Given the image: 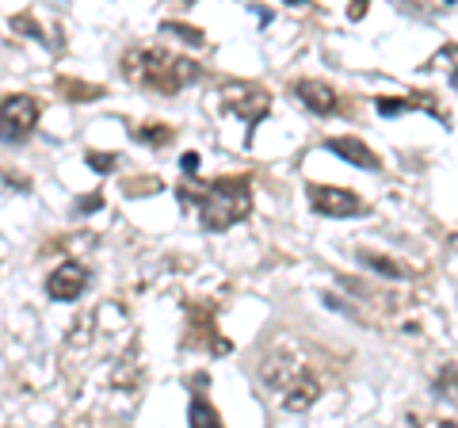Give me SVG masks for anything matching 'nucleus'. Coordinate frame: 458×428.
Instances as JSON below:
<instances>
[{
  "instance_id": "nucleus-1",
  "label": "nucleus",
  "mask_w": 458,
  "mask_h": 428,
  "mask_svg": "<svg viewBox=\"0 0 458 428\" xmlns=\"http://www.w3.org/2000/svg\"><path fill=\"white\" fill-rule=\"evenodd\" d=\"M180 199L191 203L199 214V226L210 234L241 226L252 214V180L249 176H218L207 184H183Z\"/></svg>"
},
{
  "instance_id": "nucleus-2",
  "label": "nucleus",
  "mask_w": 458,
  "mask_h": 428,
  "mask_svg": "<svg viewBox=\"0 0 458 428\" xmlns=\"http://www.w3.org/2000/svg\"><path fill=\"white\" fill-rule=\"evenodd\" d=\"M123 77L131 84H138V89L176 96L180 89H188L191 81L203 77V65L188 62V58H176V54L157 50V47H138V50H126Z\"/></svg>"
},
{
  "instance_id": "nucleus-3",
  "label": "nucleus",
  "mask_w": 458,
  "mask_h": 428,
  "mask_svg": "<svg viewBox=\"0 0 458 428\" xmlns=\"http://www.w3.org/2000/svg\"><path fill=\"white\" fill-rule=\"evenodd\" d=\"M38 131V99L16 92L0 99V141L4 146H23Z\"/></svg>"
},
{
  "instance_id": "nucleus-4",
  "label": "nucleus",
  "mask_w": 458,
  "mask_h": 428,
  "mask_svg": "<svg viewBox=\"0 0 458 428\" xmlns=\"http://www.w3.org/2000/svg\"><path fill=\"white\" fill-rule=\"evenodd\" d=\"M222 96H225V107L233 111L237 119H245L249 126L260 123L267 111H271V92L264 84H252V81H225L222 84Z\"/></svg>"
},
{
  "instance_id": "nucleus-5",
  "label": "nucleus",
  "mask_w": 458,
  "mask_h": 428,
  "mask_svg": "<svg viewBox=\"0 0 458 428\" xmlns=\"http://www.w3.org/2000/svg\"><path fill=\"white\" fill-rule=\"evenodd\" d=\"M306 371H310V367L291 352V345H279V348H271L264 360H260V382H264L267 390L279 394L283 387H291L294 379H302Z\"/></svg>"
},
{
  "instance_id": "nucleus-6",
  "label": "nucleus",
  "mask_w": 458,
  "mask_h": 428,
  "mask_svg": "<svg viewBox=\"0 0 458 428\" xmlns=\"http://www.w3.org/2000/svg\"><path fill=\"white\" fill-rule=\"evenodd\" d=\"M310 203L325 218H355V214H367L363 199L355 192L344 188H328V184H310Z\"/></svg>"
},
{
  "instance_id": "nucleus-7",
  "label": "nucleus",
  "mask_w": 458,
  "mask_h": 428,
  "mask_svg": "<svg viewBox=\"0 0 458 428\" xmlns=\"http://www.w3.org/2000/svg\"><path fill=\"white\" fill-rule=\"evenodd\" d=\"M84 287H89V268L77 264V261L62 264L47 279V295L54 298V303H77V298L84 295Z\"/></svg>"
},
{
  "instance_id": "nucleus-8",
  "label": "nucleus",
  "mask_w": 458,
  "mask_h": 428,
  "mask_svg": "<svg viewBox=\"0 0 458 428\" xmlns=\"http://www.w3.org/2000/svg\"><path fill=\"white\" fill-rule=\"evenodd\" d=\"M325 150L333 153V157H340V161L355 165V168H367V173H375V168H382L378 153L370 150L367 141H360V138H328V141H325Z\"/></svg>"
},
{
  "instance_id": "nucleus-9",
  "label": "nucleus",
  "mask_w": 458,
  "mask_h": 428,
  "mask_svg": "<svg viewBox=\"0 0 458 428\" xmlns=\"http://www.w3.org/2000/svg\"><path fill=\"white\" fill-rule=\"evenodd\" d=\"M294 96L313 111V116H333L340 107V96L328 81H298L294 84Z\"/></svg>"
},
{
  "instance_id": "nucleus-10",
  "label": "nucleus",
  "mask_w": 458,
  "mask_h": 428,
  "mask_svg": "<svg viewBox=\"0 0 458 428\" xmlns=\"http://www.w3.org/2000/svg\"><path fill=\"white\" fill-rule=\"evenodd\" d=\"M318 398H321V382L306 371L302 379H294L291 387L279 390V406H283L286 413H306V409H313V402H318Z\"/></svg>"
},
{
  "instance_id": "nucleus-11",
  "label": "nucleus",
  "mask_w": 458,
  "mask_h": 428,
  "mask_svg": "<svg viewBox=\"0 0 458 428\" xmlns=\"http://www.w3.org/2000/svg\"><path fill=\"white\" fill-rule=\"evenodd\" d=\"M360 261L370 268V272H378V276H386V279H409V276H412V268H409V264H401V261H394V256L360 253Z\"/></svg>"
},
{
  "instance_id": "nucleus-12",
  "label": "nucleus",
  "mask_w": 458,
  "mask_h": 428,
  "mask_svg": "<svg viewBox=\"0 0 458 428\" xmlns=\"http://www.w3.org/2000/svg\"><path fill=\"white\" fill-rule=\"evenodd\" d=\"M188 421L195 428H218L222 424V413L207 402V394H195L191 398V409H188Z\"/></svg>"
},
{
  "instance_id": "nucleus-13",
  "label": "nucleus",
  "mask_w": 458,
  "mask_h": 428,
  "mask_svg": "<svg viewBox=\"0 0 458 428\" xmlns=\"http://www.w3.org/2000/svg\"><path fill=\"white\" fill-rule=\"evenodd\" d=\"M57 89H62V96H65V99H77V104L104 96V89H99V84H84V81H69V77L57 81Z\"/></svg>"
},
{
  "instance_id": "nucleus-14",
  "label": "nucleus",
  "mask_w": 458,
  "mask_h": 428,
  "mask_svg": "<svg viewBox=\"0 0 458 428\" xmlns=\"http://www.w3.org/2000/svg\"><path fill=\"white\" fill-rule=\"evenodd\" d=\"M165 31L176 35V39H183V42H191V47H203V31H199V27H191V23H165Z\"/></svg>"
},
{
  "instance_id": "nucleus-15",
  "label": "nucleus",
  "mask_w": 458,
  "mask_h": 428,
  "mask_svg": "<svg viewBox=\"0 0 458 428\" xmlns=\"http://www.w3.org/2000/svg\"><path fill=\"white\" fill-rule=\"evenodd\" d=\"M436 387H439L443 394H447L451 402H458V367H454V364H447V367H443V375L436 379Z\"/></svg>"
},
{
  "instance_id": "nucleus-16",
  "label": "nucleus",
  "mask_w": 458,
  "mask_h": 428,
  "mask_svg": "<svg viewBox=\"0 0 458 428\" xmlns=\"http://www.w3.org/2000/svg\"><path fill=\"white\" fill-rule=\"evenodd\" d=\"M375 107H378V116L394 119V116H401V111H409V99H397V96H378V99H375Z\"/></svg>"
},
{
  "instance_id": "nucleus-17",
  "label": "nucleus",
  "mask_w": 458,
  "mask_h": 428,
  "mask_svg": "<svg viewBox=\"0 0 458 428\" xmlns=\"http://www.w3.org/2000/svg\"><path fill=\"white\" fill-rule=\"evenodd\" d=\"M141 141H153V146H165V141L172 138V131H168V126H138V131H134Z\"/></svg>"
},
{
  "instance_id": "nucleus-18",
  "label": "nucleus",
  "mask_w": 458,
  "mask_h": 428,
  "mask_svg": "<svg viewBox=\"0 0 458 428\" xmlns=\"http://www.w3.org/2000/svg\"><path fill=\"white\" fill-rule=\"evenodd\" d=\"M439 58H447V69H451V84L458 89V42H454V47H447V50H439Z\"/></svg>"
},
{
  "instance_id": "nucleus-19",
  "label": "nucleus",
  "mask_w": 458,
  "mask_h": 428,
  "mask_svg": "<svg viewBox=\"0 0 458 428\" xmlns=\"http://www.w3.org/2000/svg\"><path fill=\"white\" fill-rule=\"evenodd\" d=\"M89 165L96 168V173H111V168H114V157H111V153H107V157H104V153H89Z\"/></svg>"
},
{
  "instance_id": "nucleus-20",
  "label": "nucleus",
  "mask_w": 458,
  "mask_h": 428,
  "mask_svg": "<svg viewBox=\"0 0 458 428\" xmlns=\"http://www.w3.org/2000/svg\"><path fill=\"white\" fill-rule=\"evenodd\" d=\"M367 8H370V0H352V4H348V20H363Z\"/></svg>"
},
{
  "instance_id": "nucleus-21",
  "label": "nucleus",
  "mask_w": 458,
  "mask_h": 428,
  "mask_svg": "<svg viewBox=\"0 0 458 428\" xmlns=\"http://www.w3.org/2000/svg\"><path fill=\"white\" fill-rule=\"evenodd\" d=\"M99 207V195H89V199H77V214H92Z\"/></svg>"
},
{
  "instance_id": "nucleus-22",
  "label": "nucleus",
  "mask_w": 458,
  "mask_h": 428,
  "mask_svg": "<svg viewBox=\"0 0 458 428\" xmlns=\"http://www.w3.org/2000/svg\"><path fill=\"white\" fill-rule=\"evenodd\" d=\"M180 168H183V173L191 176L195 168H199V157H195V153H183V157H180Z\"/></svg>"
},
{
  "instance_id": "nucleus-23",
  "label": "nucleus",
  "mask_w": 458,
  "mask_h": 428,
  "mask_svg": "<svg viewBox=\"0 0 458 428\" xmlns=\"http://www.w3.org/2000/svg\"><path fill=\"white\" fill-rule=\"evenodd\" d=\"M283 4H291V8H298V4H306V0H283Z\"/></svg>"
}]
</instances>
